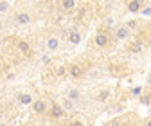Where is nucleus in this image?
<instances>
[{
    "label": "nucleus",
    "instance_id": "1",
    "mask_svg": "<svg viewBox=\"0 0 151 126\" xmlns=\"http://www.w3.org/2000/svg\"><path fill=\"white\" fill-rule=\"evenodd\" d=\"M32 112L38 115H43L49 112V103L45 99H34L32 101Z\"/></svg>",
    "mask_w": 151,
    "mask_h": 126
},
{
    "label": "nucleus",
    "instance_id": "2",
    "mask_svg": "<svg viewBox=\"0 0 151 126\" xmlns=\"http://www.w3.org/2000/svg\"><path fill=\"white\" fill-rule=\"evenodd\" d=\"M52 119H61L63 115H65V110H63V106L60 104V103H52V104H49V112H47Z\"/></svg>",
    "mask_w": 151,
    "mask_h": 126
},
{
    "label": "nucleus",
    "instance_id": "3",
    "mask_svg": "<svg viewBox=\"0 0 151 126\" xmlns=\"http://www.w3.org/2000/svg\"><path fill=\"white\" fill-rule=\"evenodd\" d=\"M93 43H96V47H99V49L106 47V45L110 43V34H108L106 31H99V32L96 34V40H93Z\"/></svg>",
    "mask_w": 151,
    "mask_h": 126
},
{
    "label": "nucleus",
    "instance_id": "4",
    "mask_svg": "<svg viewBox=\"0 0 151 126\" xmlns=\"http://www.w3.org/2000/svg\"><path fill=\"white\" fill-rule=\"evenodd\" d=\"M67 72L70 74V78H74V79H79V78L85 74L83 67H81V65H78V63H70V65L67 67Z\"/></svg>",
    "mask_w": 151,
    "mask_h": 126
},
{
    "label": "nucleus",
    "instance_id": "5",
    "mask_svg": "<svg viewBox=\"0 0 151 126\" xmlns=\"http://www.w3.org/2000/svg\"><path fill=\"white\" fill-rule=\"evenodd\" d=\"M129 29L126 27V25H119L117 29H115V32H113V38H115L117 42H124V40H128L129 38Z\"/></svg>",
    "mask_w": 151,
    "mask_h": 126
},
{
    "label": "nucleus",
    "instance_id": "6",
    "mask_svg": "<svg viewBox=\"0 0 151 126\" xmlns=\"http://www.w3.org/2000/svg\"><path fill=\"white\" fill-rule=\"evenodd\" d=\"M31 20H32V18H31V14L27 11H20V13L14 16V24L16 25H29Z\"/></svg>",
    "mask_w": 151,
    "mask_h": 126
},
{
    "label": "nucleus",
    "instance_id": "7",
    "mask_svg": "<svg viewBox=\"0 0 151 126\" xmlns=\"http://www.w3.org/2000/svg\"><path fill=\"white\" fill-rule=\"evenodd\" d=\"M81 96H83V92H81V88H78V86H74V88H68L67 90V99L68 101H72V103H76V101H79L81 99Z\"/></svg>",
    "mask_w": 151,
    "mask_h": 126
},
{
    "label": "nucleus",
    "instance_id": "8",
    "mask_svg": "<svg viewBox=\"0 0 151 126\" xmlns=\"http://www.w3.org/2000/svg\"><path fill=\"white\" fill-rule=\"evenodd\" d=\"M45 47H47L49 52H56L60 49V38L58 36H49L47 42H45Z\"/></svg>",
    "mask_w": 151,
    "mask_h": 126
},
{
    "label": "nucleus",
    "instance_id": "9",
    "mask_svg": "<svg viewBox=\"0 0 151 126\" xmlns=\"http://www.w3.org/2000/svg\"><path fill=\"white\" fill-rule=\"evenodd\" d=\"M144 7V2H140V0H129V2H126V9L129 13H140Z\"/></svg>",
    "mask_w": 151,
    "mask_h": 126
},
{
    "label": "nucleus",
    "instance_id": "10",
    "mask_svg": "<svg viewBox=\"0 0 151 126\" xmlns=\"http://www.w3.org/2000/svg\"><path fill=\"white\" fill-rule=\"evenodd\" d=\"M67 40H68V43H72V45H79V43H81V32H79V31H70V32L67 34Z\"/></svg>",
    "mask_w": 151,
    "mask_h": 126
},
{
    "label": "nucleus",
    "instance_id": "11",
    "mask_svg": "<svg viewBox=\"0 0 151 126\" xmlns=\"http://www.w3.org/2000/svg\"><path fill=\"white\" fill-rule=\"evenodd\" d=\"M110 88H103V90H99V92L96 94V101L97 103H106L108 99H110Z\"/></svg>",
    "mask_w": 151,
    "mask_h": 126
},
{
    "label": "nucleus",
    "instance_id": "12",
    "mask_svg": "<svg viewBox=\"0 0 151 126\" xmlns=\"http://www.w3.org/2000/svg\"><path fill=\"white\" fill-rule=\"evenodd\" d=\"M16 99H18V103L24 104V106H25V104H32V101H34L31 94H24V92H22V94H18Z\"/></svg>",
    "mask_w": 151,
    "mask_h": 126
},
{
    "label": "nucleus",
    "instance_id": "13",
    "mask_svg": "<svg viewBox=\"0 0 151 126\" xmlns=\"http://www.w3.org/2000/svg\"><path fill=\"white\" fill-rule=\"evenodd\" d=\"M61 7L65 11H74L76 7H78V2H74V0H63L61 2Z\"/></svg>",
    "mask_w": 151,
    "mask_h": 126
},
{
    "label": "nucleus",
    "instance_id": "14",
    "mask_svg": "<svg viewBox=\"0 0 151 126\" xmlns=\"http://www.w3.org/2000/svg\"><path fill=\"white\" fill-rule=\"evenodd\" d=\"M11 9V2L7 0H0V13H7Z\"/></svg>",
    "mask_w": 151,
    "mask_h": 126
},
{
    "label": "nucleus",
    "instance_id": "15",
    "mask_svg": "<svg viewBox=\"0 0 151 126\" xmlns=\"http://www.w3.org/2000/svg\"><path fill=\"white\" fill-rule=\"evenodd\" d=\"M18 49H20L22 52H29L31 49H29V43L27 42H20V43H18Z\"/></svg>",
    "mask_w": 151,
    "mask_h": 126
},
{
    "label": "nucleus",
    "instance_id": "16",
    "mask_svg": "<svg viewBox=\"0 0 151 126\" xmlns=\"http://www.w3.org/2000/svg\"><path fill=\"white\" fill-rule=\"evenodd\" d=\"M129 49H131V52H140V50H142V43H139V42H135V43H133V45H131Z\"/></svg>",
    "mask_w": 151,
    "mask_h": 126
},
{
    "label": "nucleus",
    "instance_id": "17",
    "mask_svg": "<svg viewBox=\"0 0 151 126\" xmlns=\"http://www.w3.org/2000/svg\"><path fill=\"white\" fill-rule=\"evenodd\" d=\"M61 106H63V110L67 112V110H70V108H72V101H68V99L65 97V101H63V104H61Z\"/></svg>",
    "mask_w": 151,
    "mask_h": 126
},
{
    "label": "nucleus",
    "instance_id": "18",
    "mask_svg": "<svg viewBox=\"0 0 151 126\" xmlns=\"http://www.w3.org/2000/svg\"><path fill=\"white\" fill-rule=\"evenodd\" d=\"M70 126H85V122L81 119H72L70 121Z\"/></svg>",
    "mask_w": 151,
    "mask_h": 126
},
{
    "label": "nucleus",
    "instance_id": "19",
    "mask_svg": "<svg viewBox=\"0 0 151 126\" xmlns=\"http://www.w3.org/2000/svg\"><path fill=\"white\" fill-rule=\"evenodd\" d=\"M131 94H133V96H140V94H142V88H140V86L131 88Z\"/></svg>",
    "mask_w": 151,
    "mask_h": 126
},
{
    "label": "nucleus",
    "instance_id": "20",
    "mask_svg": "<svg viewBox=\"0 0 151 126\" xmlns=\"http://www.w3.org/2000/svg\"><path fill=\"white\" fill-rule=\"evenodd\" d=\"M106 25H113V18H111V16L106 18Z\"/></svg>",
    "mask_w": 151,
    "mask_h": 126
},
{
    "label": "nucleus",
    "instance_id": "21",
    "mask_svg": "<svg viewBox=\"0 0 151 126\" xmlns=\"http://www.w3.org/2000/svg\"><path fill=\"white\" fill-rule=\"evenodd\" d=\"M144 126H151V117H149V119H146V121H144Z\"/></svg>",
    "mask_w": 151,
    "mask_h": 126
},
{
    "label": "nucleus",
    "instance_id": "22",
    "mask_svg": "<svg viewBox=\"0 0 151 126\" xmlns=\"http://www.w3.org/2000/svg\"><path fill=\"white\" fill-rule=\"evenodd\" d=\"M147 85L151 86V74H149V78H147Z\"/></svg>",
    "mask_w": 151,
    "mask_h": 126
},
{
    "label": "nucleus",
    "instance_id": "23",
    "mask_svg": "<svg viewBox=\"0 0 151 126\" xmlns=\"http://www.w3.org/2000/svg\"><path fill=\"white\" fill-rule=\"evenodd\" d=\"M20 126H32L31 122H24V124H20Z\"/></svg>",
    "mask_w": 151,
    "mask_h": 126
},
{
    "label": "nucleus",
    "instance_id": "24",
    "mask_svg": "<svg viewBox=\"0 0 151 126\" xmlns=\"http://www.w3.org/2000/svg\"><path fill=\"white\" fill-rule=\"evenodd\" d=\"M0 126H9V122H0Z\"/></svg>",
    "mask_w": 151,
    "mask_h": 126
},
{
    "label": "nucleus",
    "instance_id": "25",
    "mask_svg": "<svg viewBox=\"0 0 151 126\" xmlns=\"http://www.w3.org/2000/svg\"><path fill=\"white\" fill-rule=\"evenodd\" d=\"M149 110H151V106H149Z\"/></svg>",
    "mask_w": 151,
    "mask_h": 126
}]
</instances>
